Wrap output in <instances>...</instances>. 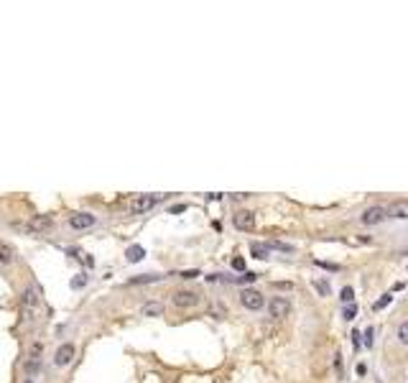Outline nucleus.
Wrapping results in <instances>:
<instances>
[{"instance_id":"cd10ccee","label":"nucleus","mask_w":408,"mask_h":383,"mask_svg":"<svg viewBox=\"0 0 408 383\" xmlns=\"http://www.w3.org/2000/svg\"><path fill=\"white\" fill-rule=\"evenodd\" d=\"M365 345H368V347L372 345V327H370V330L365 332Z\"/></svg>"},{"instance_id":"2eb2a0df","label":"nucleus","mask_w":408,"mask_h":383,"mask_svg":"<svg viewBox=\"0 0 408 383\" xmlns=\"http://www.w3.org/2000/svg\"><path fill=\"white\" fill-rule=\"evenodd\" d=\"M69 286H72V289H84V286H87V273H79V276H74Z\"/></svg>"},{"instance_id":"393cba45","label":"nucleus","mask_w":408,"mask_h":383,"mask_svg":"<svg viewBox=\"0 0 408 383\" xmlns=\"http://www.w3.org/2000/svg\"><path fill=\"white\" fill-rule=\"evenodd\" d=\"M232 268H235V271H243V268H245V261H243V258H235V261H232Z\"/></svg>"},{"instance_id":"4be33fe9","label":"nucleus","mask_w":408,"mask_h":383,"mask_svg":"<svg viewBox=\"0 0 408 383\" xmlns=\"http://www.w3.org/2000/svg\"><path fill=\"white\" fill-rule=\"evenodd\" d=\"M334 371H337V376L342 378V373H344V368H342V355H339V352H337V355H334Z\"/></svg>"},{"instance_id":"a211bd4d","label":"nucleus","mask_w":408,"mask_h":383,"mask_svg":"<svg viewBox=\"0 0 408 383\" xmlns=\"http://www.w3.org/2000/svg\"><path fill=\"white\" fill-rule=\"evenodd\" d=\"M314 289H316V291H319V294H322V297H329V284L324 281V278H322V281H314Z\"/></svg>"},{"instance_id":"c756f323","label":"nucleus","mask_w":408,"mask_h":383,"mask_svg":"<svg viewBox=\"0 0 408 383\" xmlns=\"http://www.w3.org/2000/svg\"><path fill=\"white\" fill-rule=\"evenodd\" d=\"M21 383H34V381H31V378H23V381H21Z\"/></svg>"},{"instance_id":"ddd939ff","label":"nucleus","mask_w":408,"mask_h":383,"mask_svg":"<svg viewBox=\"0 0 408 383\" xmlns=\"http://www.w3.org/2000/svg\"><path fill=\"white\" fill-rule=\"evenodd\" d=\"M143 256H146L143 245H130V248H128V253H125L128 263H138V261H143Z\"/></svg>"},{"instance_id":"1a4fd4ad","label":"nucleus","mask_w":408,"mask_h":383,"mask_svg":"<svg viewBox=\"0 0 408 383\" xmlns=\"http://www.w3.org/2000/svg\"><path fill=\"white\" fill-rule=\"evenodd\" d=\"M74 345L72 343H64V345H59V350H56V355H54V363L59 365V368H64V365H69L72 360H74Z\"/></svg>"},{"instance_id":"5701e85b","label":"nucleus","mask_w":408,"mask_h":383,"mask_svg":"<svg viewBox=\"0 0 408 383\" xmlns=\"http://www.w3.org/2000/svg\"><path fill=\"white\" fill-rule=\"evenodd\" d=\"M0 261H3V263H10L13 261V253H10L8 248H0Z\"/></svg>"},{"instance_id":"412c9836","label":"nucleus","mask_w":408,"mask_h":383,"mask_svg":"<svg viewBox=\"0 0 408 383\" xmlns=\"http://www.w3.org/2000/svg\"><path fill=\"white\" fill-rule=\"evenodd\" d=\"M23 368H26V373H34V371H38V358H31V360H28Z\"/></svg>"},{"instance_id":"423d86ee","label":"nucleus","mask_w":408,"mask_h":383,"mask_svg":"<svg viewBox=\"0 0 408 383\" xmlns=\"http://www.w3.org/2000/svg\"><path fill=\"white\" fill-rule=\"evenodd\" d=\"M232 225H235L237 230L250 232V230L255 228V212H250V210H237V212L232 215Z\"/></svg>"},{"instance_id":"f03ea898","label":"nucleus","mask_w":408,"mask_h":383,"mask_svg":"<svg viewBox=\"0 0 408 383\" xmlns=\"http://www.w3.org/2000/svg\"><path fill=\"white\" fill-rule=\"evenodd\" d=\"M240 304H243L245 309H250V312H260V309L265 306V297L258 289H243V294H240Z\"/></svg>"},{"instance_id":"20e7f679","label":"nucleus","mask_w":408,"mask_h":383,"mask_svg":"<svg viewBox=\"0 0 408 383\" xmlns=\"http://www.w3.org/2000/svg\"><path fill=\"white\" fill-rule=\"evenodd\" d=\"M385 217H388V207H383V204H372V207H368L360 215L362 225H377V223H383Z\"/></svg>"},{"instance_id":"6ab92c4d","label":"nucleus","mask_w":408,"mask_h":383,"mask_svg":"<svg viewBox=\"0 0 408 383\" xmlns=\"http://www.w3.org/2000/svg\"><path fill=\"white\" fill-rule=\"evenodd\" d=\"M398 340H401L403 345H408V322H403V325L398 327Z\"/></svg>"},{"instance_id":"6e6552de","label":"nucleus","mask_w":408,"mask_h":383,"mask_svg":"<svg viewBox=\"0 0 408 383\" xmlns=\"http://www.w3.org/2000/svg\"><path fill=\"white\" fill-rule=\"evenodd\" d=\"M95 225V215H89V212H74L69 215V228L74 230H87V228H92Z\"/></svg>"},{"instance_id":"f257e3e1","label":"nucleus","mask_w":408,"mask_h":383,"mask_svg":"<svg viewBox=\"0 0 408 383\" xmlns=\"http://www.w3.org/2000/svg\"><path fill=\"white\" fill-rule=\"evenodd\" d=\"M158 199H161V194H138L135 199H130L128 210H130L133 215H146V212H150V210L156 207Z\"/></svg>"},{"instance_id":"bb28decb","label":"nucleus","mask_w":408,"mask_h":383,"mask_svg":"<svg viewBox=\"0 0 408 383\" xmlns=\"http://www.w3.org/2000/svg\"><path fill=\"white\" fill-rule=\"evenodd\" d=\"M23 302H26L28 306H31V304H34V294H31V291H28V289L23 291Z\"/></svg>"},{"instance_id":"9b49d317","label":"nucleus","mask_w":408,"mask_h":383,"mask_svg":"<svg viewBox=\"0 0 408 383\" xmlns=\"http://www.w3.org/2000/svg\"><path fill=\"white\" fill-rule=\"evenodd\" d=\"M163 276H158V273H141V276H133L130 278V286H141V284H156V281H161Z\"/></svg>"},{"instance_id":"c85d7f7f","label":"nucleus","mask_w":408,"mask_h":383,"mask_svg":"<svg viewBox=\"0 0 408 383\" xmlns=\"http://www.w3.org/2000/svg\"><path fill=\"white\" fill-rule=\"evenodd\" d=\"M273 286H276V289H294V284H286V281H283V284H273Z\"/></svg>"},{"instance_id":"0eeeda50","label":"nucleus","mask_w":408,"mask_h":383,"mask_svg":"<svg viewBox=\"0 0 408 383\" xmlns=\"http://www.w3.org/2000/svg\"><path fill=\"white\" fill-rule=\"evenodd\" d=\"M18 230H28V232H41V230H49L51 228V217H46V215H36V217H31L26 225H16Z\"/></svg>"},{"instance_id":"9d476101","label":"nucleus","mask_w":408,"mask_h":383,"mask_svg":"<svg viewBox=\"0 0 408 383\" xmlns=\"http://www.w3.org/2000/svg\"><path fill=\"white\" fill-rule=\"evenodd\" d=\"M388 217L393 220H408V199H398L388 207Z\"/></svg>"},{"instance_id":"f3484780","label":"nucleus","mask_w":408,"mask_h":383,"mask_svg":"<svg viewBox=\"0 0 408 383\" xmlns=\"http://www.w3.org/2000/svg\"><path fill=\"white\" fill-rule=\"evenodd\" d=\"M390 302H393V297H390V294H385L383 299H377V302L372 304V309H375V312H380V309H385V306H388Z\"/></svg>"},{"instance_id":"a878e982","label":"nucleus","mask_w":408,"mask_h":383,"mask_svg":"<svg viewBox=\"0 0 408 383\" xmlns=\"http://www.w3.org/2000/svg\"><path fill=\"white\" fill-rule=\"evenodd\" d=\"M344 319H347V322H350V319H355V306H352V304L344 309Z\"/></svg>"},{"instance_id":"f8f14e48","label":"nucleus","mask_w":408,"mask_h":383,"mask_svg":"<svg viewBox=\"0 0 408 383\" xmlns=\"http://www.w3.org/2000/svg\"><path fill=\"white\" fill-rule=\"evenodd\" d=\"M141 312H143L146 317H161V314H163V304H161V302H148V304H143Z\"/></svg>"},{"instance_id":"7ed1b4c3","label":"nucleus","mask_w":408,"mask_h":383,"mask_svg":"<svg viewBox=\"0 0 408 383\" xmlns=\"http://www.w3.org/2000/svg\"><path fill=\"white\" fill-rule=\"evenodd\" d=\"M265 306H268V317H273V319H286L291 314V302L286 297H273Z\"/></svg>"},{"instance_id":"4468645a","label":"nucleus","mask_w":408,"mask_h":383,"mask_svg":"<svg viewBox=\"0 0 408 383\" xmlns=\"http://www.w3.org/2000/svg\"><path fill=\"white\" fill-rule=\"evenodd\" d=\"M250 253H253V258H258V261L270 258L268 256V245H263V243H250Z\"/></svg>"},{"instance_id":"b1692460","label":"nucleus","mask_w":408,"mask_h":383,"mask_svg":"<svg viewBox=\"0 0 408 383\" xmlns=\"http://www.w3.org/2000/svg\"><path fill=\"white\" fill-rule=\"evenodd\" d=\"M179 276H181V278H196V276H199V271H196V268H191V271H181Z\"/></svg>"},{"instance_id":"39448f33","label":"nucleus","mask_w":408,"mask_h":383,"mask_svg":"<svg viewBox=\"0 0 408 383\" xmlns=\"http://www.w3.org/2000/svg\"><path fill=\"white\" fill-rule=\"evenodd\" d=\"M174 306H179V309H189V306H196L199 304V294L196 291H189V289H181V291H176L174 294Z\"/></svg>"},{"instance_id":"dca6fc26","label":"nucleus","mask_w":408,"mask_h":383,"mask_svg":"<svg viewBox=\"0 0 408 383\" xmlns=\"http://www.w3.org/2000/svg\"><path fill=\"white\" fill-rule=\"evenodd\" d=\"M339 299H342L344 304H352V299H355V289H352V286H344V289H342V297H339Z\"/></svg>"},{"instance_id":"aec40b11","label":"nucleus","mask_w":408,"mask_h":383,"mask_svg":"<svg viewBox=\"0 0 408 383\" xmlns=\"http://www.w3.org/2000/svg\"><path fill=\"white\" fill-rule=\"evenodd\" d=\"M255 278H258V273H253V271H245L243 276L237 278V281H240V284H250V281H255Z\"/></svg>"}]
</instances>
